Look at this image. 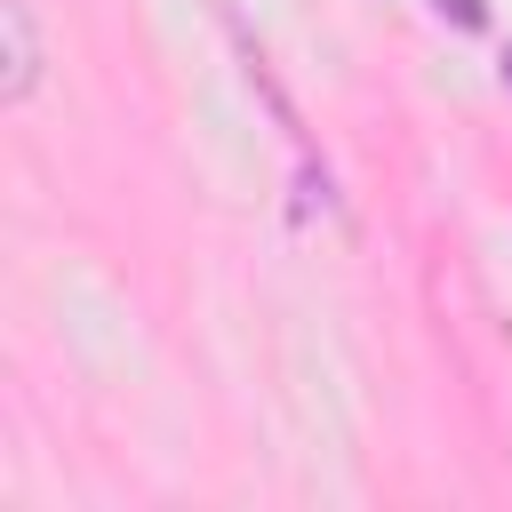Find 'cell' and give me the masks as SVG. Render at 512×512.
I'll return each instance as SVG.
<instances>
[{"label":"cell","instance_id":"6da1fadb","mask_svg":"<svg viewBox=\"0 0 512 512\" xmlns=\"http://www.w3.org/2000/svg\"><path fill=\"white\" fill-rule=\"evenodd\" d=\"M0 24H8V80H0V96H8V104H24V96H32V80H40L32 8H24V0H8V8H0Z\"/></svg>","mask_w":512,"mask_h":512},{"label":"cell","instance_id":"7a4b0ae2","mask_svg":"<svg viewBox=\"0 0 512 512\" xmlns=\"http://www.w3.org/2000/svg\"><path fill=\"white\" fill-rule=\"evenodd\" d=\"M504 80H512V56H504Z\"/></svg>","mask_w":512,"mask_h":512}]
</instances>
